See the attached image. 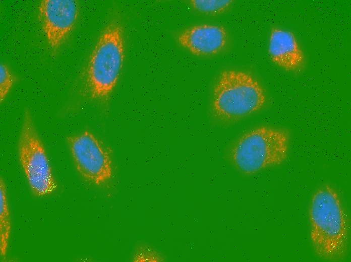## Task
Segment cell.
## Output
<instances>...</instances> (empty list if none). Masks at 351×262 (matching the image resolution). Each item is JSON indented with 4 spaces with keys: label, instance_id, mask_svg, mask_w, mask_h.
Wrapping results in <instances>:
<instances>
[{
    "label": "cell",
    "instance_id": "6da1fadb",
    "mask_svg": "<svg viewBox=\"0 0 351 262\" xmlns=\"http://www.w3.org/2000/svg\"><path fill=\"white\" fill-rule=\"evenodd\" d=\"M309 238L314 253L329 261L343 260L349 241L347 215L338 191L330 185L312 194L308 209Z\"/></svg>",
    "mask_w": 351,
    "mask_h": 262
},
{
    "label": "cell",
    "instance_id": "7a4b0ae2",
    "mask_svg": "<svg viewBox=\"0 0 351 262\" xmlns=\"http://www.w3.org/2000/svg\"><path fill=\"white\" fill-rule=\"evenodd\" d=\"M267 99L266 90L251 74L224 69L212 85L210 115L218 124L229 125L261 110Z\"/></svg>",
    "mask_w": 351,
    "mask_h": 262
},
{
    "label": "cell",
    "instance_id": "3957f363",
    "mask_svg": "<svg viewBox=\"0 0 351 262\" xmlns=\"http://www.w3.org/2000/svg\"><path fill=\"white\" fill-rule=\"evenodd\" d=\"M125 59L124 31L112 20L101 31L89 57L83 76V88L90 99L105 102L122 74Z\"/></svg>",
    "mask_w": 351,
    "mask_h": 262
},
{
    "label": "cell",
    "instance_id": "277c9868",
    "mask_svg": "<svg viewBox=\"0 0 351 262\" xmlns=\"http://www.w3.org/2000/svg\"><path fill=\"white\" fill-rule=\"evenodd\" d=\"M290 134L283 128L260 126L240 136L231 146L228 159L245 175L281 165L287 158Z\"/></svg>",
    "mask_w": 351,
    "mask_h": 262
},
{
    "label": "cell",
    "instance_id": "5b68a950",
    "mask_svg": "<svg viewBox=\"0 0 351 262\" xmlns=\"http://www.w3.org/2000/svg\"><path fill=\"white\" fill-rule=\"evenodd\" d=\"M19 160L32 193L44 197L57 187L44 146L29 110L24 114L18 144Z\"/></svg>",
    "mask_w": 351,
    "mask_h": 262
},
{
    "label": "cell",
    "instance_id": "8992f818",
    "mask_svg": "<svg viewBox=\"0 0 351 262\" xmlns=\"http://www.w3.org/2000/svg\"><path fill=\"white\" fill-rule=\"evenodd\" d=\"M74 166L88 183L97 186L113 176L110 149L92 132L86 130L67 139Z\"/></svg>",
    "mask_w": 351,
    "mask_h": 262
},
{
    "label": "cell",
    "instance_id": "52a82bcc",
    "mask_svg": "<svg viewBox=\"0 0 351 262\" xmlns=\"http://www.w3.org/2000/svg\"><path fill=\"white\" fill-rule=\"evenodd\" d=\"M76 0H42L38 16L49 50L55 53L72 32L79 15Z\"/></svg>",
    "mask_w": 351,
    "mask_h": 262
},
{
    "label": "cell",
    "instance_id": "ba28073f",
    "mask_svg": "<svg viewBox=\"0 0 351 262\" xmlns=\"http://www.w3.org/2000/svg\"><path fill=\"white\" fill-rule=\"evenodd\" d=\"M178 44L193 56L210 57L222 53L228 45L229 35L223 26L199 24L189 26L177 37Z\"/></svg>",
    "mask_w": 351,
    "mask_h": 262
},
{
    "label": "cell",
    "instance_id": "9c48e42d",
    "mask_svg": "<svg viewBox=\"0 0 351 262\" xmlns=\"http://www.w3.org/2000/svg\"><path fill=\"white\" fill-rule=\"evenodd\" d=\"M268 53L271 61L288 72L303 70L306 57L295 34L278 27L271 29L269 35Z\"/></svg>",
    "mask_w": 351,
    "mask_h": 262
},
{
    "label": "cell",
    "instance_id": "30bf717a",
    "mask_svg": "<svg viewBox=\"0 0 351 262\" xmlns=\"http://www.w3.org/2000/svg\"><path fill=\"white\" fill-rule=\"evenodd\" d=\"M11 220L7 187L4 179H0V253L6 256L11 232Z\"/></svg>",
    "mask_w": 351,
    "mask_h": 262
},
{
    "label": "cell",
    "instance_id": "8fae6325",
    "mask_svg": "<svg viewBox=\"0 0 351 262\" xmlns=\"http://www.w3.org/2000/svg\"><path fill=\"white\" fill-rule=\"evenodd\" d=\"M231 0H191L192 9L202 16L215 17L228 12L233 6Z\"/></svg>",
    "mask_w": 351,
    "mask_h": 262
},
{
    "label": "cell",
    "instance_id": "7c38bea8",
    "mask_svg": "<svg viewBox=\"0 0 351 262\" xmlns=\"http://www.w3.org/2000/svg\"><path fill=\"white\" fill-rule=\"evenodd\" d=\"M132 260L135 262H158L165 260L159 251L147 244H140L134 249Z\"/></svg>",
    "mask_w": 351,
    "mask_h": 262
},
{
    "label": "cell",
    "instance_id": "4fadbf2b",
    "mask_svg": "<svg viewBox=\"0 0 351 262\" xmlns=\"http://www.w3.org/2000/svg\"><path fill=\"white\" fill-rule=\"evenodd\" d=\"M14 78L9 68L4 64L0 67V100L2 103L11 91Z\"/></svg>",
    "mask_w": 351,
    "mask_h": 262
}]
</instances>
